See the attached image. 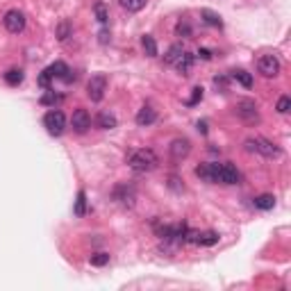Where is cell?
Listing matches in <instances>:
<instances>
[{"label":"cell","mask_w":291,"mask_h":291,"mask_svg":"<svg viewBox=\"0 0 291 291\" xmlns=\"http://www.w3.org/2000/svg\"><path fill=\"white\" fill-rule=\"evenodd\" d=\"M196 175L202 182L214 184L216 182V162H205V164H200V166H196Z\"/></svg>","instance_id":"obj_12"},{"label":"cell","mask_w":291,"mask_h":291,"mask_svg":"<svg viewBox=\"0 0 291 291\" xmlns=\"http://www.w3.org/2000/svg\"><path fill=\"white\" fill-rule=\"evenodd\" d=\"M141 46H143V50H146V55H148V57H157V44H155V39L150 35H143L141 37Z\"/></svg>","instance_id":"obj_22"},{"label":"cell","mask_w":291,"mask_h":291,"mask_svg":"<svg viewBox=\"0 0 291 291\" xmlns=\"http://www.w3.org/2000/svg\"><path fill=\"white\" fill-rule=\"evenodd\" d=\"M230 78L232 80H237L239 84H241V87H246V89H250L252 87V75L248 73V71H241V69H234V71H230Z\"/></svg>","instance_id":"obj_16"},{"label":"cell","mask_w":291,"mask_h":291,"mask_svg":"<svg viewBox=\"0 0 291 291\" xmlns=\"http://www.w3.org/2000/svg\"><path fill=\"white\" fill-rule=\"evenodd\" d=\"M60 100H62V96H57L55 91H46V94L41 96V105H53V107H55Z\"/></svg>","instance_id":"obj_27"},{"label":"cell","mask_w":291,"mask_h":291,"mask_svg":"<svg viewBox=\"0 0 291 291\" xmlns=\"http://www.w3.org/2000/svg\"><path fill=\"white\" fill-rule=\"evenodd\" d=\"M191 66H193V55H189V53H182V57L175 62V69H178L182 75L191 73Z\"/></svg>","instance_id":"obj_17"},{"label":"cell","mask_w":291,"mask_h":291,"mask_svg":"<svg viewBox=\"0 0 291 291\" xmlns=\"http://www.w3.org/2000/svg\"><path fill=\"white\" fill-rule=\"evenodd\" d=\"M157 121V112H155L153 107H143V109H139V114H137V125H150V123H155Z\"/></svg>","instance_id":"obj_15"},{"label":"cell","mask_w":291,"mask_h":291,"mask_svg":"<svg viewBox=\"0 0 291 291\" xmlns=\"http://www.w3.org/2000/svg\"><path fill=\"white\" fill-rule=\"evenodd\" d=\"M198 100H202V87H196V89H193V96L189 98V105H196Z\"/></svg>","instance_id":"obj_31"},{"label":"cell","mask_w":291,"mask_h":291,"mask_svg":"<svg viewBox=\"0 0 291 291\" xmlns=\"http://www.w3.org/2000/svg\"><path fill=\"white\" fill-rule=\"evenodd\" d=\"M198 57H200V60H205V62H207V60H212V53H209L207 48H200V50H198Z\"/></svg>","instance_id":"obj_33"},{"label":"cell","mask_w":291,"mask_h":291,"mask_svg":"<svg viewBox=\"0 0 291 291\" xmlns=\"http://www.w3.org/2000/svg\"><path fill=\"white\" fill-rule=\"evenodd\" d=\"M98 128H103V130L116 128V116H114V114H109V112H100L98 114Z\"/></svg>","instance_id":"obj_20"},{"label":"cell","mask_w":291,"mask_h":291,"mask_svg":"<svg viewBox=\"0 0 291 291\" xmlns=\"http://www.w3.org/2000/svg\"><path fill=\"white\" fill-rule=\"evenodd\" d=\"M112 198L119 205H123V207H134V200H137V191H134L132 184H116L112 191Z\"/></svg>","instance_id":"obj_6"},{"label":"cell","mask_w":291,"mask_h":291,"mask_svg":"<svg viewBox=\"0 0 291 291\" xmlns=\"http://www.w3.org/2000/svg\"><path fill=\"white\" fill-rule=\"evenodd\" d=\"M196 128H198V132H200V134H207V123H205V121H198Z\"/></svg>","instance_id":"obj_34"},{"label":"cell","mask_w":291,"mask_h":291,"mask_svg":"<svg viewBox=\"0 0 291 291\" xmlns=\"http://www.w3.org/2000/svg\"><path fill=\"white\" fill-rule=\"evenodd\" d=\"M157 164H159L157 155L150 148H139V150H132V153L128 155V166L132 168L134 173H150L157 168Z\"/></svg>","instance_id":"obj_1"},{"label":"cell","mask_w":291,"mask_h":291,"mask_svg":"<svg viewBox=\"0 0 291 291\" xmlns=\"http://www.w3.org/2000/svg\"><path fill=\"white\" fill-rule=\"evenodd\" d=\"M168 153H171L173 162H182V159L189 157V153H191V141H189V139H175V141L168 146Z\"/></svg>","instance_id":"obj_10"},{"label":"cell","mask_w":291,"mask_h":291,"mask_svg":"<svg viewBox=\"0 0 291 291\" xmlns=\"http://www.w3.org/2000/svg\"><path fill=\"white\" fill-rule=\"evenodd\" d=\"M175 32H178V37H184V39H187V37H191V25H189L187 21H180V23L175 25Z\"/></svg>","instance_id":"obj_28"},{"label":"cell","mask_w":291,"mask_h":291,"mask_svg":"<svg viewBox=\"0 0 291 291\" xmlns=\"http://www.w3.org/2000/svg\"><path fill=\"white\" fill-rule=\"evenodd\" d=\"M252 205H255L257 209H261V212H268V209L275 207V196H271V193H261V196L252 198Z\"/></svg>","instance_id":"obj_13"},{"label":"cell","mask_w":291,"mask_h":291,"mask_svg":"<svg viewBox=\"0 0 291 291\" xmlns=\"http://www.w3.org/2000/svg\"><path fill=\"white\" fill-rule=\"evenodd\" d=\"M44 125H46V130H48L53 137H60V134L66 130V116H64V112H60V109L48 112L44 116Z\"/></svg>","instance_id":"obj_4"},{"label":"cell","mask_w":291,"mask_h":291,"mask_svg":"<svg viewBox=\"0 0 291 291\" xmlns=\"http://www.w3.org/2000/svg\"><path fill=\"white\" fill-rule=\"evenodd\" d=\"M71 125H73V130L78 134H84L87 130L91 128V116L87 109H75L73 112V119H71Z\"/></svg>","instance_id":"obj_11"},{"label":"cell","mask_w":291,"mask_h":291,"mask_svg":"<svg viewBox=\"0 0 291 291\" xmlns=\"http://www.w3.org/2000/svg\"><path fill=\"white\" fill-rule=\"evenodd\" d=\"M182 53H184L182 44H173L171 48L166 50V55H164V64H166V66H175V62L182 57Z\"/></svg>","instance_id":"obj_14"},{"label":"cell","mask_w":291,"mask_h":291,"mask_svg":"<svg viewBox=\"0 0 291 291\" xmlns=\"http://www.w3.org/2000/svg\"><path fill=\"white\" fill-rule=\"evenodd\" d=\"M87 214V193L78 191V200H75V216H84Z\"/></svg>","instance_id":"obj_23"},{"label":"cell","mask_w":291,"mask_h":291,"mask_svg":"<svg viewBox=\"0 0 291 291\" xmlns=\"http://www.w3.org/2000/svg\"><path fill=\"white\" fill-rule=\"evenodd\" d=\"M168 187H171V189H175V191H182V184H180V180L178 178H175V175H171V178H168Z\"/></svg>","instance_id":"obj_32"},{"label":"cell","mask_w":291,"mask_h":291,"mask_svg":"<svg viewBox=\"0 0 291 291\" xmlns=\"http://www.w3.org/2000/svg\"><path fill=\"white\" fill-rule=\"evenodd\" d=\"M280 60H277L275 55H261L259 62H257V71H259L264 78H275L280 75Z\"/></svg>","instance_id":"obj_7"},{"label":"cell","mask_w":291,"mask_h":291,"mask_svg":"<svg viewBox=\"0 0 291 291\" xmlns=\"http://www.w3.org/2000/svg\"><path fill=\"white\" fill-rule=\"evenodd\" d=\"M289 107H291V98H289V96H282V98L280 100H277V112H280V114H286V112H289Z\"/></svg>","instance_id":"obj_29"},{"label":"cell","mask_w":291,"mask_h":291,"mask_svg":"<svg viewBox=\"0 0 291 291\" xmlns=\"http://www.w3.org/2000/svg\"><path fill=\"white\" fill-rule=\"evenodd\" d=\"M107 41H109V32L103 30V32H100V44H107Z\"/></svg>","instance_id":"obj_35"},{"label":"cell","mask_w":291,"mask_h":291,"mask_svg":"<svg viewBox=\"0 0 291 291\" xmlns=\"http://www.w3.org/2000/svg\"><path fill=\"white\" fill-rule=\"evenodd\" d=\"M50 82H53V75H50V71H48V69L41 71V75H39V84L44 87V89H50Z\"/></svg>","instance_id":"obj_30"},{"label":"cell","mask_w":291,"mask_h":291,"mask_svg":"<svg viewBox=\"0 0 291 291\" xmlns=\"http://www.w3.org/2000/svg\"><path fill=\"white\" fill-rule=\"evenodd\" d=\"M94 12H96V19H98V23H100V25H107V21H109V14H107V7H105V5H103V3H96Z\"/></svg>","instance_id":"obj_25"},{"label":"cell","mask_w":291,"mask_h":291,"mask_svg":"<svg viewBox=\"0 0 291 291\" xmlns=\"http://www.w3.org/2000/svg\"><path fill=\"white\" fill-rule=\"evenodd\" d=\"M234 114L248 125L259 123V112H257V105L252 100H239L237 107H234Z\"/></svg>","instance_id":"obj_5"},{"label":"cell","mask_w":291,"mask_h":291,"mask_svg":"<svg viewBox=\"0 0 291 291\" xmlns=\"http://www.w3.org/2000/svg\"><path fill=\"white\" fill-rule=\"evenodd\" d=\"M243 148H246V153L261 155V157H266V159H275L282 155V150L277 148L275 143L264 139V137H248L246 141H243Z\"/></svg>","instance_id":"obj_2"},{"label":"cell","mask_w":291,"mask_h":291,"mask_svg":"<svg viewBox=\"0 0 291 291\" xmlns=\"http://www.w3.org/2000/svg\"><path fill=\"white\" fill-rule=\"evenodd\" d=\"M239 180H241V175H239L237 166H232L230 162H225V164L216 162V182H221V184H239Z\"/></svg>","instance_id":"obj_8"},{"label":"cell","mask_w":291,"mask_h":291,"mask_svg":"<svg viewBox=\"0 0 291 291\" xmlns=\"http://www.w3.org/2000/svg\"><path fill=\"white\" fill-rule=\"evenodd\" d=\"M89 264L91 266H105V264H109V252H94L89 257Z\"/></svg>","instance_id":"obj_24"},{"label":"cell","mask_w":291,"mask_h":291,"mask_svg":"<svg viewBox=\"0 0 291 291\" xmlns=\"http://www.w3.org/2000/svg\"><path fill=\"white\" fill-rule=\"evenodd\" d=\"M146 3H148V0H119V5L123 7L125 12H130V14H134V12H141L143 7H146Z\"/></svg>","instance_id":"obj_18"},{"label":"cell","mask_w":291,"mask_h":291,"mask_svg":"<svg viewBox=\"0 0 291 291\" xmlns=\"http://www.w3.org/2000/svg\"><path fill=\"white\" fill-rule=\"evenodd\" d=\"M200 16H202V21L207 25H212V28H223V21H221V16L216 14V12H212V10H202L200 12Z\"/></svg>","instance_id":"obj_19"},{"label":"cell","mask_w":291,"mask_h":291,"mask_svg":"<svg viewBox=\"0 0 291 291\" xmlns=\"http://www.w3.org/2000/svg\"><path fill=\"white\" fill-rule=\"evenodd\" d=\"M71 37V23L69 21H62L60 28H57V39L60 41H66Z\"/></svg>","instance_id":"obj_26"},{"label":"cell","mask_w":291,"mask_h":291,"mask_svg":"<svg viewBox=\"0 0 291 291\" xmlns=\"http://www.w3.org/2000/svg\"><path fill=\"white\" fill-rule=\"evenodd\" d=\"M23 78H25V75H23V71H21V69H12V71H7V73H5V82L10 84V87H19V84L23 82Z\"/></svg>","instance_id":"obj_21"},{"label":"cell","mask_w":291,"mask_h":291,"mask_svg":"<svg viewBox=\"0 0 291 291\" xmlns=\"http://www.w3.org/2000/svg\"><path fill=\"white\" fill-rule=\"evenodd\" d=\"M105 91H107V75H91V80L87 82V96L91 98V103H100L105 98Z\"/></svg>","instance_id":"obj_3"},{"label":"cell","mask_w":291,"mask_h":291,"mask_svg":"<svg viewBox=\"0 0 291 291\" xmlns=\"http://www.w3.org/2000/svg\"><path fill=\"white\" fill-rule=\"evenodd\" d=\"M3 23H5V28L12 35H19V32L25 30V14L21 10H10L5 14V19H3Z\"/></svg>","instance_id":"obj_9"},{"label":"cell","mask_w":291,"mask_h":291,"mask_svg":"<svg viewBox=\"0 0 291 291\" xmlns=\"http://www.w3.org/2000/svg\"><path fill=\"white\" fill-rule=\"evenodd\" d=\"M214 82H216V84H221V87H225L227 78H225V75H221V78H214Z\"/></svg>","instance_id":"obj_36"}]
</instances>
